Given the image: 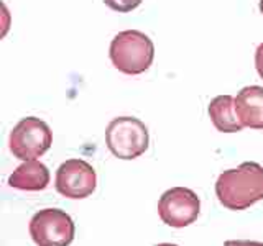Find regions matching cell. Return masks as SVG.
<instances>
[{"label": "cell", "mask_w": 263, "mask_h": 246, "mask_svg": "<svg viewBox=\"0 0 263 246\" xmlns=\"http://www.w3.org/2000/svg\"><path fill=\"white\" fill-rule=\"evenodd\" d=\"M109 56L115 69L127 76H137L152 66L155 45L145 33L138 30H125L112 39Z\"/></svg>", "instance_id": "cell-2"}, {"label": "cell", "mask_w": 263, "mask_h": 246, "mask_svg": "<svg viewBox=\"0 0 263 246\" xmlns=\"http://www.w3.org/2000/svg\"><path fill=\"white\" fill-rule=\"evenodd\" d=\"M105 145L119 159H135L150 146L146 125L135 117L114 118L105 130Z\"/></svg>", "instance_id": "cell-3"}, {"label": "cell", "mask_w": 263, "mask_h": 246, "mask_svg": "<svg viewBox=\"0 0 263 246\" xmlns=\"http://www.w3.org/2000/svg\"><path fill=\"white\" fill-rule=\"evenodd\" d=\"M51 145V130L46 121L36 117L20 120L8 136V148L12 154L22 161H35L40 156H43Z\"/></svg>", "instance_id": "cell-4"}, {"label": "cell", "mask_w": 263, "mask_h": 246, "mask_svg": "<svg viewBox=\"0 0 263 246\" xmlns=\"http://www.w3.org/2000/svg\"><path fill=\"white\" fill-rule=\"evenodd\" d=\"M143 0H104V4L112 8L114 12H120V13H128L132 10L142 4Z\"/></svg>", "instance_id": "cell-11"}, {"label": "cell", "mask_w": 263, "mask_h": 246, "mask_svg": "<svg viewBox=\"0 0 263 246\" xmlns=\"http://www.w3.org/2000/svg\"><path fill=\"white\" fill-rule=\"evenodd\" d=\"M156 246H178L175 243H160V244H156Z\"/></svg>", "instance_id": "cell-14"}, {"label": "cell", "mask_w": 263, "mask_h": 246, "mask_svg": "<svg viewBox=\"0 0 263 246\" xmlns=\"http://www.w3.org/2000/svg\"><path fill=\"white\" fill-rule=\"evenodd\" d=\"M255 68H257L258 76L263 79V43L258 45L257 51H255Z\"/></svg>", "instance_id": "cell-12"}, {"label": "cell", "mask_w": 263, "mask_h": 246, "mask_svg": "<svg viewBox=\"0 0 263 246\" xmlns=\"http://www.w3.org/2000/svg\"><path fill=\"white\" fill-rule=\"evenodd\" d=\"M201 200L197 194L186 187H171L158 200V213L163 223L173 228L193 225L199 217Z\"/></svg>", "instance_id": "cell-6"}, {"label": "cell", "mask_w": 263, "mask_h": 246, "mask_svg": "<svg viewBox=\"0 0 263 246\" xmlns=\"http://www.w3.org/2000/svg\"><path fill=\"white\" fill-rule=\"evenodd\" d=\"M216 195L229 210H245L263 199V168L258 162H242L219 174Z\"/></svg>", "instance_id": "cell-1"}, {"label": "cell", "mask_w": 263, "mask_h": 246, "mask_svg": "<svg viewBox=\"0 0 263 246\" xmlns=\"http://www.w3.org/2000/svg\"><path fill=\"white\" fill-rule=\"evenodd\" d=\"M224 246H263L260 241H250V240H229Z\"/></svg>", "instance_id": "cell-13"}, {"label": "cell", "mask_w": 263, "mask_h": 246, "mask_svg": "<svg viewBox=\"0 0 263 246\" xmlns=\"http://www.w3.org/2000/svg\"><path fill=\"white\" fill-rule=\"evenodd\" d=\"M209 117L220 133H237L243 128L235 109V97L217 95L209 104Z\"/></svg>", "instance_id": "cell-10"}, {"label": "cell", "mask_w": 263, "mask_h": 246, "mask_svg": "<svg viewBox=\"0 0 263 246\" xmlns=\"http://www.w3.org/2000/svg\"><path fill=\"white\" fill-rule=\"evenodd\" d=\"M49 184V171L46 164L40 161H23L16 168L10 177H8V186L18 191L36 192L43 191Z\"/></svg>", "instance_id": "cell-9"}, {"label": "cell", "mask_w": 263, "mask_h": 246, "mask_svg": "<svg viewBox=\"0 0 263 246\" xmlns=\"http://www.w3.org/2000/svg\"><path fill=\"white\" fill-rule=\"evenodd\" d=\"M235 109L243 127L263 130V87H243L235 97Z\"/></svg>", "instance_id": "cell-8"}, {"label": "cell", "mask_w": 263, "mask_h": 246, "mask_svg": "<svg viewBox=\"0 0 263 246\" xmlns=\"http://www.w3.org/2000/svg\"><path fill=\"white\" fill-rule=\"evenodd\" d=\"M260 12L263 13V0H260Z\"/></svg>", "instance_id": "cell-15"}, {"label": "cell", "mask_w": 263, "mask_h": 246, "mask_svg": "<svg viewBox=\"0 0 263 246\" xmlns=\"http://www.w3.org/2000/svg\"><path fill=\"white\" fill-rule=\"evenodd\" d=\"M76 227L71 215L60 209H43L30 220L31 240L38 246H69Z\"/></svg>", "instance_id": "cell-5"}, {"label": "cell", "mask_w": 263, "mask_h": 246, "mask_svg": "<svg viewBox=\"0 0 263 246\" xmlns=\"http://www.w3.org/2000/svg\"><path fill=\"white\" fill-rule=\"evenodd\" d=\"M56 191L68 199H86L96 191L97 174L89 162L82 159L64 161L56 171Z\"/></svg>", "instance_id": "cell-7"}]
</instances>
